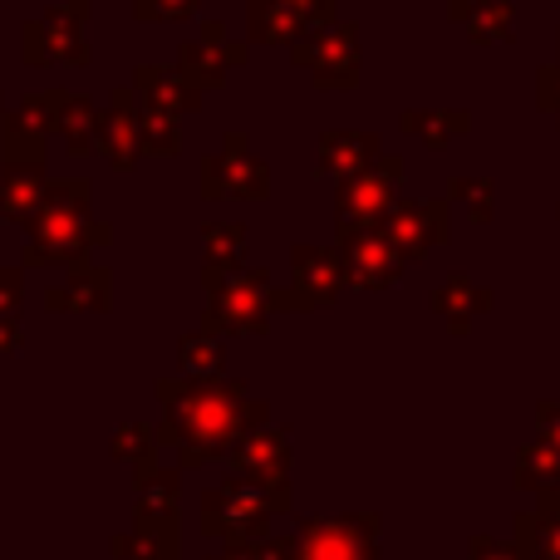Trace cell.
I'll use <instances>...</instances> for the list:
<instances>
[{
    "instance_id": "9a60e30c",
    "label": "cell",
    "mask_w": 560,
    "mask_h": 560,
    "mask_svg": "<svg viewBox=\"0 0 560 560\" xmlns=\"http://www.w3.org/2000/svg\"><path fill=\"white\" fill-rule=\"evenodd\" d=\"M487 300H492V295H487V290H477L467 276H453V280H443V285L433 290V310H438V315H447V325H453L457 335L467 329V319H472L477 310H487Z\"/></svg>"
},
{
    "instance_id": "3957f363",
    "label": "cell",
    "mask_w": 560,
    "mask_h": 560,
    "mask_svg": "<svg viewBox=\"0 0 560 560\" xmlns=\"http://www.w3.org/2000/svg\"><path fill=\"white\" fill-rule=\"evenodd\" d=\"M266 310H271V276L266 271L212 276V319L217 325L256 335V329H266Z\"/></svg>"
},
{
    "instance_id": "d6986e66",
    "label": "cell",
    "mask_w": 560,
    "mask_h": 560,
    "mask_svg": "<svg viewBox=\"0 0 560 560\" xmlns=\"http://www.w3.org/2000/svg\"><path fill=\"white\" fill-rule=\"evenodd\" d=\"M404 128L423 138L428 148H443L447 138L467 128V114H428V108H413V114H404Z\"/></svg>"
},
{
    "instance_id": "7402d4cb",
    "label": "cell",
    "mask_w": 560,
    "mask_h": 560,
    "mask_svg": "<svg viewBox=\"0 0 560 560\" xmlns=\"http://www.w3.org/2000/svg\"><path fill=\"white\" fill-rule=\"evenodd\" d=\"M467 25H472L477 39H502L506 30H512V5H506V0H482V5L467 15Z\"/></svg>"
},
{
    "instance_id": "52a82bcc",
    "label": "cell",
    "mask_w": 560,
    "mask_h": 560,
    "mask_svg": "<svg viewBox=\"0 0 560 560\" xmlns=\"http://www.w3.org/2000/svg\"><path fill=\"white\" fill-rule=\"evenodd\" d=\"M398 256H423L433 242L447 236V207L443 202H394L378 222Z\"/></svg>"
},
{
    "instance_id": "ac0fdd59",
    "label": "cell",
    "mask_w": 560,
    "mask_h": 560,
    "mask_svg": "<svg viewBox=\"0 0 560 560\" xmlns=\"http://www.w3.org/2000/svg\"><path fill=\"white\" fill-rule=\"evenodd\" d=\"M207 246V261H212V276L236 271V261L246 256V226L242 222H212L202 236Z\"/></svg>"
},
{
    "instance_id": "8fae6325",
    "label": "cell",
    "mask_w": 560,
    "mask_h": 560,
    "mask_svg": "<svg viewBox=\"0 0 560 560\" xmlns=\"http://www.w3.org/2000/svg\"><path fill=\"white\" fill-rule=\"evenodd\" d=\"M246 20H252V35L266 39V45H280V39H290V45H295V39L310 30L305 10L285 5V0H252Z\"/></svg>"
},
{
    "instance_id": "5b68a950",
    "label": "cell",
    "mask_w": 560,
    "mask_h": 560,
    "mask_svg": "<svg viewBox=\"0 0 560 560\" xmlns=\"http://www.w3.org/2000/svg\"><path fill=\"white\" fill-rule=\"evenodd\" d=\"M339 285H345V266H339L335 252H319V246H295L290 252V290L285 295H276L271 290V305H329V300L339 295Z\"/></svg>"
},
{
    "instance_id": "7a4b0ae2",
    "label": "cell",
    "mask_w": 560,
    "mask_h": 560,
    "mask_svg": "<svg viewBox=\"0 0 560 560\" xmlns=\"http://www.w3.org/2000/svg\"><path fill=\"white\" fill-rule=\"evenodd\" d=\"M290 49H295V59L319 79V84H354L359 35H354V25H345V20H335V25H310Z\"/></svg>"
},
{
    "instance_id": "9c48e42d",
    "label": "cell",
    "mask_w": 560,
    "mask_h": 560,
    "mask_svg": "<svg viewBox=\"0 0 560 560\" xmlns=\"http://www.w3.org/2000/svg\"><path fill=\"white\" fill-rule=\"evenodd\" d=\"M98 148H104L114 163H133L143 153V138H138V108H133V89H114V108L98 124Z\"/></svg>"
},
{
    "instance_id": "7c38bea8",
    "label": "cell",
    "mask_w": 560,
    "mask_h": 560,
    "mask_svg": "<svg viewBox=\"0 0 560 560\" xmlns=\"http://www.w3.org/2000/svg\"><path fill=\"white\" fill-rule=\"evenodd\" d=\"M49 305L55 310H104L108 305V276L98 266H74L59 285H49Z\"/></svg>"
},
{
    "instance_id": "4fadbf2b",
    "label": "cell",
    "mask_w": 560,
    "mask_h": 560,
    "mask_svg": "<svg viewBox=\"0 0 560 560\" xmlns=\"http://www.w3.org/2000/svg\"><path fill=\"white\" fill-rule=\"evenodd\" d=\"M138 89H143L148 104L163 108V114H183V108H192V104H197V89L183 79V69L143 65V69H138Z\"/></svg>"
},
{
    "instance_id": "ba28073f",
    "label": "cell",
    "mask_w": 560,
    "mask_h": 560,
    "mask_svg": "<svg viewBox=\"0 0 560 560\" xmlns=\"http://www.w3.org/2000/svg\"><path fill=\"white\" fill-rule=\"evenodd\" d=\"M202 183L212 197H266V163L246 153V143H226L212 163L202 167Z\"/></svg>"
},
{
    "instance_id": "603a6c76",
    "label": "cell",
    "mask_w": 560,
    "mask_h": 560,
    "mask_svg": "<svg viewBox=\"0 0 560 560\" xmlns=\"http://www.w3.org/2000/svg\"><path fill=\"white\" fill-rule=\"evenodd\" d=\"M453 192L463 197V202H467V212H472V217H482V222H487V217H492L497 197H492V183H487V177H457V183H453Z\"/></svg>"
},
{
    "instance_id": "d4e9b609",
    "label": "cell",
    "mask_w": 560,
    "mask_h": 560,
    "mask_svg": "<svg viewBox=\"0 0 560 560\" xmlns=\"http://www.w3.org/2000/svg\"><path fill=\"white\" fill-rule=\"evenodd\" d=\"M15 339H20V329L10 325V319H0V354H5V349H15Z\"/></svg>"
},
{
    "instance_id": "277c9868",
    "label": "cell",
    "mask_w": 560,
    "mask_h": 560,
    "mask_svg": "<svg viewBox=\"0 0 560 560\" xmlns=\"http://www.w3.org/2000/svg\"><path fill=\"white\" fill-rule=\"evenodd\" d=\"M339 266L345 276H354L359 285H394L404 271V256L388 246V236L378 226H339Z\"/></svg>"
},
{
    "instance_id": "44dd1931",
    "label": "cell",
    "mask_w": 560,
    "mask_h": 560,
    "mask_svg": "<svg viewBox=\"0 0 560 560\" xmlns=\"http://www.w3.org/2000/svg\"><path fill=\"white\" fill-rule=\"evenodd\" d=\"M177 354H183V364L192 369V374H217V364H222V345H217V335H183V345H177Z\"/></svg>"
},
{
    "instance_id": "2e32d148",
    "label": "cell",
    "mask_w": 560,
    "mask_h": 560,
    "mask_svg": "<svg viewBox=\"0 0 560 560\" xmlns=\"http://www.w3.org/2000/svg\"><path fill=\"white\" fill-rule=\"evenodd\" d=\"M45 173L39 167H10L5 173V192H0V202H5L10 217H20V222H35L39 212H45Z\"/></svg>"
},
{
    "instance_id": "cb8c5ba5",
    "label": "cell",
    "mask_w": 560,
    "mask_h": 560,
    "mask_svg": "<svg viewBox=\"0 0 560 560\" xmlns=\"http://www.w3.org/2000/svg\"><path fill=\"white\" fill-rule=\"evenodd\" d=\"M192 5L197 0H133V10L143 20H183V15H192Z\"/></svg>"
},
{
    "instance_id": "5bb4252c",
    "label": "cell",
    "mask_w": 560,
    "mask_h": 560,
    "mask_svg": "<svg viewBox=\"0 0 560 560\" xmlns=\"http://www.w3.org/2000/svg\"><path fill=\"white\" fill-rule=\"evenodd\" d=\"M98 124H104V114H98L89 98L65 94V104H59V114H55V128L65 133L69 153H89V148H98Z\"/></svg>"
},
{
    "instance_id": "ffe728a7",
    "label": "cell",
    "mask_w": 560,
    "mask_h": 560,
    "mask_svg": "<svg viewBox=\"0 0 560 560\" xmlns=\"http://www.w3.org/2000/svg\"><path fill=\"white\" fill-rule=\"evenodd\" d=\"M138 138H143V153H177V118L143 104L138 108Z\"/></svg>"
},
{
    "instance_id": "30bf717a",
    "label": "cell",
    "mask_w": 560,
    "mask_h": 560,
    "mask_svg": "<svg viewBox=\"0 0 560 560\" xmlns=\"http://www.w3.org/2000/svg\"><path fill=\"white\" fill-rule=\"evenodd\" d=\"M369 163H378V138L374 133H329L319 143V167L339 177L364 173Z\"/></svg>"
},
{
    "instance_id": "6da1fadb",
    "label": "cell",
    "mask_w": 560,
    "mask_h": 560,
    "mask_svg": "<svg viewBox=\"0 0 560 560\" xmlns=\"http://www.w3.org/2000/svg\"><path fill=\"white\" fill-rule=\"evenodd\" d=\"M158 398L173 408L177 438H187L192 447L212 453V447L232 443L246 428V413L261 418V404L246 398L242 384H226V378H207V384H183V378H167L158 384Z\"/></svg>"
},
{
    "instance_id": "8992f818",
    "label": "cell",
    "mask_w": 560,
    "mask_h": 560,
    "mask_svg": "<svg viewBox=\"0 0 560 560\" xmlns=\"http://www.w3.org/2000/svg\"><path fill=\"white\" fill-rule=\"evenodd\" d=\"M404 177V163L398 158H378L374 167H364V173L345 177V187H339V217L345 222L369 226V222H384V212L394 207V183Z\"/></svg>"
},
{
    "instance_id": "e0dca14e",
    "label": "cell",
    "mask_w": 560,
    "mask_h": 560,
    "mask_svg": "<svg viewBox=\"0 0 560 560\" xmlns=\"http://www.w3.org/2000/svg\"><path fill=\"white\" fill-rule=\"evenodd\" d=\"M177 65H183V79L187 84H202V89H217L226 79V69H232V59L222 55L217 45H207V39H187L183 49H177Z\"/></svg>"
}]
</instances>
